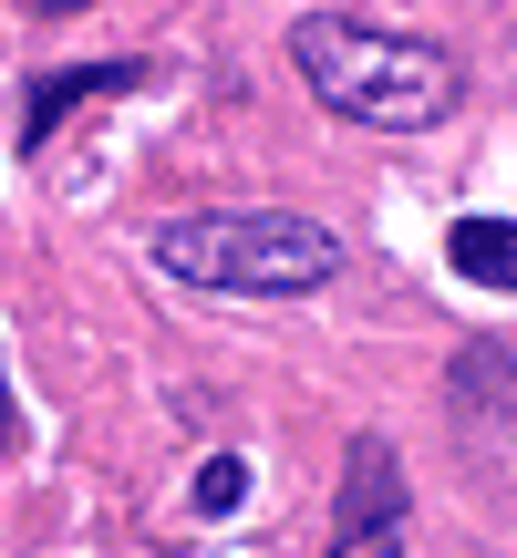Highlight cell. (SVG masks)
Returning a JSON list of instances; mask_svg holds the SVG:
<instances>
[{"label":"cell","mask_w":517,"mask_h":558,"mask_svg":"<svg viewBox=\"0 0 517 558\" xmlns=\"http://www.w3.org/2000/svg\"><path fill=\"white\" fill-rule=\"evenodd\" d=\"M332 558H404V527L394 538H332Z\"/></svg>","instance_id":"obj_8"},{"label":"cell","mask_w":517,"mask_h":558,"mask_svg":"<svg viewBox=\"0 0 517 558\" xmlns=\"http://www.w3.org/2000/svg\"><path fill=\"white\" fill-rule=\"evenodd\" d=\"M445 403H456V424H477V435H517V352L507 341H466L456 373H445Z\"/></svg>","instance_id":"obj_5"},{"label":"cell","mask_w":517,"mask_h":558,"mask_svg":"<svg viewBox=\"0 0 517 558\" xmlns=\"http://www.w3.org/2000/svg\"><path fill=\"white\" fill-rule=\"evenodd\" d=\"M445 269L466 290H517V218H456L445 228Z\"/></svg>","instance_id":"obj_6"},{"label":"cell","mask_w":517,"mask_h":558,"mask_svg":"<svg viewBox=\"0 0 517 558\" xmlns=\"http://www.w3.org/2000/svg\"><path fill=\"white\" fill-rule=\"evenodd\" d=\"M11 445H21V403H11V373H0V465H11Z\"/></svg>","instance_id":"obj_9"},{"label":"cell","mask_w":517,"mask_h":558,"mask_svg":"<svg viewBox=\"0 0 517 558\" xmlns=\"http://www.w3.org/2000/svg\"><path fill=\"white\" fill-rule=\"evenodd\" d=\"M290 62L311 83L321 114L341 124H373V135H424V124L456 114V52H435L424 32H383V21L352 11H311L290 21Z\"/></svg>","instance_id":"obj_1"},{"label":"cell","mask_w":517,"mask_h":558,"mask_svg":"<svg viewBox=\"0 0 517 558\" xmlns=\"http://www.w3.org/2000/svg\"><path fill=\"white\" fill-rule=\"evenodd\" d=\"M21 11H41V21H73V11H94V0H21Z\"/></svg>","instance_id":"obj_10"},{"label":"cell","mask_w":517,"mask_h":558,"mask_svg":"<svg viewBox=\"0 0 517 558\" xmlns=\"http://www.w3.org/2000/svg\"><path fill=\"white\" fill-rule=\"evenodd\" d=\"M135 83H145V62H62V73H41L32 94H21L11 145H21V156H41V145L73 124V104H94V94H135Z\"/></svg>","instance_id":"obj_3"},{"label":"cell","mask_w":517,"mask_h":558,"mask_svg":"<svg viewBox=\"0 0 517 558\" xmlns=\"http://www.w3.org/2000/svg\"><path fill=\"white\" fill-rule=\"evenodd\" d=\"M156 269L197 290H249V300H300L341 279V239L290 207H207V218L156 228Z\"/></svg>","instance_id":"obj_2"},{"label":"cell","mask_w":517,"mask_h":558,"mask_svg":"<svg viewBox=\"0 0 517 558\" xmlns=\"http://www.w3.org/2000/svg\"><path fill=\"white\" fill-rule=\"evenodd\" d=\"M187 497H197V518H239V497H249V465H239V456H207Z\"/></svg>","instance_id":"obj_7"},{"label":"cell","mask_w":517,"mask_h":558,"mask_svg":"<svg viewBox=\"0 0 517 558\" xmlns=\"http://www.w3.org/2000/svg\"><path fill=\"white\" fill-rule=\"evenodd\" d=\"M341 538H394L404 527V456L383 435H352L341 445Z\"/></svg>","instance_id":"obj_4"}]
</instances>
